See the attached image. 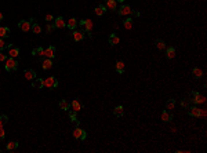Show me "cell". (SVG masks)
Wrapping results in <instances>:
<instances>
[{"mask_svg":"<svg viewBox=\"0 0 207 153\" xmlns=\"http://www.w3.org/2000/svg\"><path fill=\"white\" fill-rule=\"evenodd\" d=\"M6 65H4V68H6L7 72H14V70L18 69V62H17V59L15 58H7L6 61Z\"/></svg>","mask_w":207,"mask_h":153,"instance_id":"6da1fadb","label":"cell"},{"mask_svg":"<svg viewBox=\"0 0 207 153\" xmlns=\"http://www.w3.org/2000/svg\"><path fill=\"white\" fill-rule=\"evenodd\" d=\"M44 86H46L49 90H54V88L58 87V80H57L54 76H50L44 80Z\"/></svg>","mask_w":207,"mask_h":153,"instance_id":"7a4b0ae2","label":"cell"},{"mask_svg":"<svg viewBox=\"0 0 207 153\" xmlns=\"http://www.w3.org/2000/svg\"><path fill=\"white\" fill-rule=\"evenodd\" d=\"M73 138H76V139H82L84 141L86 138H87V133L83 130V128H79L76 127L75 130H73Z\"/></svg>","mask_w":207,"mask_h":153,"instance_id":"3957f363","label":"cell"},{"mask_svg":"<svg viewBox=\"0 0 207 153\" xmlns=\"http://www.w3.org/2000/svg\"><path fill=\"white\" fill-rule=\"evenodd\" d=\"M118 13H119L120 17H127V15H131L133 14V8L130 6H127V4H122Z\"/></svg>","mask_w":207,"mask_h":153,"instance_id":"277c9868","label":"cell"},{"mask_svg":"<svg viewBox=\"0 0 207 153\" xmlns=\"http://www.w3.org/2000/svg\"><path fill=\"white\" fill-rule=\"evenodd\" d=\"M18 28L21 31H24V32H29L32 28V24L29 21H25V19H22V21H19L18 22Z\"/></svg>","mask_w":207,"mask_h":153,"instance_id":"5b68a950","label":"cell"},{"mask_svg":"<svg viewBox=\"0 0 207 153\" xmlns=\"http://www.w3.org/2000/svg\"><path fill=\"white\" fill-rule=\"evenodd\" d=\"M44 57L50 58V59H54L55 58V47L54 46H50L44 50Z\"/></svg>","mask_w":207,"mask_h":153,"instance_id":"8992f818","label":"cell"},{"mask_svg":"<svg viewBox=\"0 0 207 153\" xmlns=\"http://www.w3.org/2000/svg\"><path fill=\"white\" fill-rule=\"evenodd\" d=\"M54 28H57V29H64L65 26H66V22H65V19L62 18V17H58V18L54 19Z\"/></svg>","mask_w":207,"mask_h":153,"instance_id":"52a82bcc","label":"cell"},{"mask_svg":"<svg viewBox=\"0 0 207 153\" xmlns=\"http://www.w3.org/2000/svg\"><path fill=\"white\" fill-rule=\"evenodd\" d=\"M188 113H189V116H192V117H200L202 110L199 108H196V106H192V108L188 109Z\"/></svg>","mask_w":207,"mask_h":153,"instance_id":"ba28073f","label":"cell"},{"mask_svg":"<svg viewBox=\"0 0 207 153\" xmlns=\"http://www.w3.org/2000/svg\"><path fill=\"white\" fill-rule=\"evenodd\" d=\"M32 87L33 88H43L44 87V80L43 79H35V80H32Z\"/></svg>","mask_w":207,"mask_h":153,"instance_id":"9c48e42d","label":"cell"},{"mask_svg":"<svg viewBox=\"0 0 207 153\" xmlns=\"http://www.w3.org/2000/svg\"><path fill=\"white\" fill-rule=\"evenodd\" d=\"M24 75H25L26 80H29V82H32V80H35V79H36V72H35L33 69H26Z\"/></svg>","mask_w":207,"mask_h":153,"instance_id":"30bf717a","label":"cell"},{"mask_svg":"<svg viewBox=\"0 0 207 153\" xmlns=\"http://www.w3.org/2000/svg\"><path fill=\"white\" fill-rule=\"evenodd\" d=\"M176 55H177V51L174 47H167L166 48V57L169 58V59H173Z\"/></svg>","mask_w":207,"mask_h":153,"instance_id":"8fae6325","label":"cell"},{"mask_svg":"<svg viewBox=\"0 0 207 153\" xmlns=\"http://www.w3.org/2000/svg\"><path fill=\"white\" fill-rule=\"evenodd\" d=\"M53 59H50V58H46L43 62H42V68H43L44 70H49V69H51L53 68Z\"/></svg>","mask_w":207,"mask_h":153,"instance_id":"7c38bea8","label":"cell"},{"mask_svg":"<svg viewBox=\"0 0 207 153\" xmlns=\"http://www.w3.org/2000/svg\"><path fill=\"white\" fill-rule=\"evenodd\" d=\"M8 55L11 58H17L19 55V48L18 47H14V46H11L10 48H8Z\"/></svg>","mask_w":207,"mask_h":153,"instance_id":"4fadbf2b","label":"cell"},{"mask_svg":"<svg viewBox=\"0 0 207 153\" xmlns=\"http://www.w3.org/2000/svg\"><path fill=\"white\" fill-rule=\"evenodd\" d=\"M160 117H162V120H163L164 123H170V121L173 120V115H171V113H169L167 110H163Z\"/></svg>","mask_w":207,"mask_h":153,"instance_id":"5bb4252c","label":"cell"},{"mask_svg":"<svg viewBox=\"0 0 207 153\" xmlns=\"http://www.w3.org/2000/svg\"><path fill=\"white\" fill-rule=\"evenodd\" d=\"M109 43H111V46H116L120 43V37L116 35V33H112L111 36H109Z\"/></svg>","mask_w":207,"mask_h":153,"instance_id":"9a60e30c","label":"cell"},{"mask_svg":"<svg viewBox=\"0 0 207 153\" xmlns=\"http://www.w3.org/2000/svg\"><path fill=\"white\" fill-rule=\"evenodd\" d=\"M84 39V32L83 31H75L73 32V40L75 41H82Z\"/></svg>","mask_w":207,"mask_h":153,"instance_id":"2e32d148","label":"cell"},{"mask_svg":"<svg viewBox=\"0 0 207 153\" xmlns=\"http://www.w3.org/2000/svg\"><path fill=\"white\" fill-rule=\"evenodd\" d=\"M107 7H105V4H100V6H97L95 7V14L100 17V15H104V14L107 13Z\"/></svg>","mask_w":207,"mask_h":153,"instance_id":"e0dca14e","label":"cell"},{"mask_svg":"<svg viewBox=\"0 0 207 153\" xmlns=\"http://www.w3.org/2000/svg\"><path fill=\"white\" fill-rule=\"evenodd\" d=\"M70 106H72V110H75V112H79L80 109H82V103H80V101L79 99H73L72 101V103H70Z\"/></svg>","mask_w":207,"mask_h":153,"instance_id":"ac0fdd59","label":"cell"},{"mask_svg":"<svg viewBox=\"0 0 207 153\" xmlns=\"http://www.w3.org/2000/svg\"><path fill=\"white\" fill-rule=\"evenodd\" d=\"M192 95H193V98H192V102H193V103H200V102H204V98H203L202 95H199V92L193 91V92H192Z\"/></svg>","mask_w":207,"mask_h":153,"instance_id":"d6986e66","label":"cell"},{"mask_svg":"<svg viewBox=\"0 0 207 153\" xmlns=\"http://www.w3.org/2000/svg\"><path fill=\"white\" fill-rule=\"evenodd\" d=\"M10 29L8 28H6V26H0V37L4 39V37H8L10 36Z\"/></svg>","mask_w":207,"mask_h":153,"instance_id":"ffe728a7","label":"cell"},{"mask_svg":"<svg viewBox=\"0 0 207 153\" xmlns=\"http://www.w3.org/2000/svg\"><path fill=\"white\" fill-rule=\"evenodd\" d=\"M116 6H118V1H116V0H107V1H105V7L109 8V10H116Z\"/></svg>","mask_w":207,"mask_h":153,"instance_id":"44dd1931","label":"cell"},{"mask_svg":"<svg viewBox=\"0 0 207 153\" xmlns=\"http://www.w3.org/2000/svg\"><path fill=\"white\" fill-rule=\"evenodd\" d=\"M91 29H93V21L91 19H86V24L83 26V32H91Z\"/></svg>","mask_w":207,"mask_h":153,"instance_id":"7402d4cb","label":"cell"},{"mask_svg":"<svg viewBox=\"0 0 207 153\" xmlns=\"http://www.w3.org/2000/svg\"><path fill=\"white\" fill-rule=\"evenodd\" d=\"M18 145H19V143L17 142V141H13V142H8V143H7L6 149L8 150V152H13V150H15V149L18 148Z\"/></svg>","mask_w":207,"mask_h":153,"instance_id":"603a6c76","label":"cell"},{"mask_svg":"<svg viewBox=\"0 0 207 153\" xmlns=\"http://www.w3.org/2000/svg\"><path fill=\"white\" fill-rule=\"evenodd\" d=\"M113 113H115V116H118V117H122V116L124 115V109H123L122 105H119V106H116V108L113 109Z\"/></svg>","mask_w":207,"mask_h":153,"instance_id":"cb8c5ba5","label":"cell"},{"mask_svg":"<svg viewBox=\"0 0 207 153\" xmlns=\"http://www.w3.org/2000/svg\"><path fill=\"white\" fill-rule=\"evenodd\" d=\"M66 26H68L69 29H70V31H73V29H75L76 26H77V19L76 18H70L68 21V24H66Z\"/></svg>","mask_w":207,"mask_h":153,"instance_id":"d4e9b609","label":"cell"},{"mask_svg":"<svg viewBox=\"0 0 207 153\" xmlns=\"http://www.w3.org/2000/svg\"><path fill=\"white\" fill-rule=\"evenodd\" d=\"M32 55H39V57H44V50L42 48V47L33 48V50H32Z\"/></svg>","mask_w":207,"mask_h":153,"instance_id":"484cf974","label":"cell"},{"mask_svg":"<svg viewBox=\"0 0 207 153\" xmlns=\"http://www.w3.org/2000/svg\"><path fill=\"white\" fill-rule=\"evenodd\" d=\"M59 108L62 109V110H68L70 108V105H69V102L66 99H62V101H59Z\"/></svg>","mask_w":207,"mask_h":153,"instance_id":"4316f807","label":"cell"},{"mask_svg":"<svg viewBox=\"0 0 207 153\" xmlns=\"http://www.w3.org/2000/svg\"><path fill=\"white\" fill-rule=\"evenodd\" d=\"M116 70H118V73H120V75L124 72V64H123L122 61H118V62H116Z\"/></svg>","mask_w":207,"mask_h":153,"instance_id":"83f0119b","label":"cell"},{"mask_svg":"<svg viewBox=\"0 0 207 153\" xmlns=\"http://www.w3.org/2000/svg\"><path fill=\"white\" fill-rule=\"evenodd\" d=\"M192 75H193L195 79H199V77L203 76V72H202V70L199 69V68H195V69L192 70Z\"/></svg>","mask_w":207,"mask_h":153,"instance_id":"f1b7e54d","label":"cell"},{"mask_svg":"<svg viewBox=\"0 0 207 153\" xmlns=\"http://www.w3.org/2000/svg\"><path fill=\"white\" fill-rule=\"evenodd\" d=\"M8 121V116L7 115H0V127H4Z\"/></svg>","mask_w":207,"mask_h":153,"instance_id":"f546056e","label":"cell"},{"mask_svg":"<svg viewBox=\"0 0 207 153\" xmlns=\"http://www.w3.org/2000/svg\"><path fill=\"white\" fill-rule=\"evenodd\" d=\"M32 31H33V33H42V26L39 25L38 22L36 24H32Z\"/></svg>","mask_w":207,"mask_h":153,"instance_id":"4dcf8cb0","label":"cell"},{"mask_svg":"<svg viewBox=\"0 0 207 153\" xmlns=\"http://www.w3.org/2000/svg\"><path fill=\"white\" fill-rule=\"evenodd\" d=\"M123 26H124L126 29H131V28H133V18H130V17H128V18L124 21Z\"/></svg>","mask_w":207,"mask_h":153,"instance_id":"1f68e13d","label":"cell"},{"mask_svg":"<svg viewBox=\"0 0 207 153\" xmlns=\"http://www.w3.org/2000/svg\"><path fill=\"white\" fill-rule=\"evenodd\" d=\"M156 47L159 48V50H166L167 47H166V43H164L163 40H156Z\"/></svg>","mask_w":207,"mask_h":153,"instance_id":"d6a6232c","label":"cell"},{"mask_svg":"<svg viewBox=\"0 0 207 153\" xmlns=\"http://www.w3.org/2000/svg\"><path fill=\"white\" fill-rule=\"evenodd\" d=\"M174 106H176V99H169V101L166 102V108L169 109V110L174 109Z\"/></svg>","mask_w":207,"mask_h":153,"instance_id":"836d02e7","label":"cell"},{"mask_svg":"<svg viewBox=\"0 0 207 153\" xmlns=\"http://www.w3.org/2000/svg\"><path fill=\"white\" fill-rule=\"evenodd\" d=\"M76 113H77V112H75V110H72V112L69 113V117H70V120L73 121V123H76V124L79 126V121H77V119H76Z\"/></svg>","mask_w":207,"mask_h":153,"instance_id":"e575fe53","label":"cell"},{"mask_svg":"<svg viewBox=\"0 0 207 153\" xmlns=\"http://www.w3.org/2000/svg\"><path fill=\"white\" fill-rule=\"evenodd\" d=\"M4 48H7V43L3 40V39L0 37V51L1 50H4Z\"/></svg>","mask_w":207,"mask_h":153,"instance_id":"d590c367","label":"cell"},{"mask_svg":"<svg viewBox=\"0 0 207 153\" xmlns=\"http://www.w3.org/2000/svg\"><path fill=\"white\" fill-rule=\"evenodd\" d=\"M181 106H182V108H185V109H187V108H189V102L187 101V99H182V102H181Z\"/></svg>","mask_w":207,"mask_h":153,"instance_id":"8d00e7d4","label":"cell"},{"mask_svg":"<svg viewBox=\"0 0 207 153\" xmlns=\"http://www.w3.org/2000/svg\"><path fill=\"white\" fill-rule=\"evenodd\" d=\"M4 137H6V133H4V130H3V127H0V141L4 139Z\"/></svg>","mask_w":207,"mask_h":153,"instance_id":"74e56055","label":"cell"},{"mask_svg":"<svg viewBox=\"0 0 207 153\" xmlns=\"http://www.w3.org/2000/svg\"><path fill=\"white\" fill-rule=\"evenodd\" d=\"M46 21H47V22H50V21H54V17H53L51 14H47V15H46Z\"/></svg>","mask_w":207,"mask_h":153,"instance_id":"f35d334b","label":"cell"},{"mask_svg":"<svg viewBox=\"0 0 207 153\" xmlns=\"http://www.w3.org/2000/svg\"><path fill=\"white\" fill-rule=\"evenodd\" d=\"M7 59V55H4L1 51H0V62H3V61H6Z\"/></svg>","mask_w":207,"mask_h":153,"instance_id":"ab89813d","label":"cell"},{"mask_svg":"<svg viewBox=\"0 0 207 153\" xmlns=\"http://www.w3.org/2000/svg\"><path fill=\"white\" fill-rule=\"evenodd\" d=\"M53 28H54V25H49L47 26V32H51V31H53Z\"/></svg>","mask_w":207,"mask_h":153,"instance_id":"60d3db41","label":"cell"},{"mask_svg":"<svg viewBox=\"0 0 207 153\" xmlns=\"http://www.w3.org/2000/svg\"><path fill=\"white\" fill-rule=\"evenodd\" d=\"M29 22H31V24H36V18H31Z\"/></svg>","mask_w":207,"mask_h":153,"instance_id":"b9f144b4","label":"cell"},{"mask_svg":"<svg viewBox=\"0 0 207 153\" xmlns=\"http://www.w3.org/2000/svg\"><path fill=\"white\" fill-rule=\"evenodd\" d=\"M3 18H4V15H3V14L0 13V21H3Z\"/></svg>","mask_w":207,"mask_h":153,"instance_id":"7bdbcfd3","label":"cell"},{"mask_svg":"<svg viewBox=\"0 0 207 153\" xmlns=\"http://www.w3.org/2000/svg\"><path fill=\"white\" fill-rule=\"evenodd\" d=\"M116 1H119V3H124L126 0H116Z\"/></svg>","mask_w":207,"mask_h":153,"instance_id":"ee69618b","label":"cell"},{"mask_svg":"<svg viewBox=\"0 0 207 153\" xmlns=\"http://www.w3.org/2000/svg\"><path fill=\"white\" fill-rule=\"evenodd\" d=\"M0 152H1V149H0Z\"/></svg>","mask_w":207,"mask_h":153,"instance_id":"f6af8a7d","label":"cell"}]
</instances>
